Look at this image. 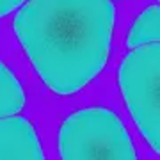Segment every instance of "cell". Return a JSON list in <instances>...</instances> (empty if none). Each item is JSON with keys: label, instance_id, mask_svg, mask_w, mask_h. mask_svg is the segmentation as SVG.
I'll return each mask as SVG.
<instances>
[{"label": "cell", "instance_id": "3957f363", "mask_svg": "<svg viewBox=\"0 0 160 160\" xmlns=\"http://www.w3.org/2000/svg\"><path fill=\"white\" fill-rule=\"evenodd\" d=\"M119 86L126 107L141 133L160 153V45L158 41L135 46L119 66Z\"/></svg>", "mask_w": 160, "mask_h": 160}, {"label": "cell", "instance_id": "6da1fadb", "mask_svg": "<svg viewBox=\"0 0 160 160\" xmlns=\"http://www.w3.org/2000/svg\"><path fill=\"white\" fill-rule=\"evenodd\" d=\"M114 20L110 0H30L14 34L45 86L73 94L105 68Z\"/></svg>", "mask_w": 160, "mask_h": 160}, {"label": "cell", "instance_id": "7a4b0ae2", "mask_svg": "<svg viewBox=\"0 0 160 160\" xmlns=\"http://www.w3.org/2000/svg\"><path fill=\"white\" fill-rule=\"evenodd\" d=\"M59 153L66 160L137 157L125 125L103 107L82 109L66 118L59 130Z\"/></svg>", "mask_w": 160, "mask_h": 160}, {"label": "cell", "instance_id": "277c9868", "mask_svg": "<svg viewBox=\"0 0 160 160\" xmlns=\"http://www.w3.org/2000/svg\"><path fill=\"white\" fill-rule=\"evenodd\" d=\"M45 157L34 126L29 119L12 114L0 118V158H32Z\"/></svg>", "mask_w": 160, "mask_h": 160}, {"label": "cell", "instance_id": "8992f818", "mask_svg": "<svg viewBox=\"0 0 160 160\" xmlns=\"http://www.w3.org/2000/svg\"><path fill=\"white\" fill-rule=\"evenodd\" d=\"M25 105L22 84L12 71L0 61V118L18 114Z\"/></svg>", "mask_w": 160, "mask_h": 160}, {"label": "cell", "instance_id": "52a82bcc", "mask_svg": "<svg viewBox=\"0 0 160 160\" xmlns=\"http://www.w3.org/2000/svg\"><path fill=\"white\" fill-rule=\"evenodd\" d=\"M25 0H0V18L14 11L18 6H22Z\"/></svg>", "mask_w": 160, "mask_h": 160}, {"label": "cell", "instance_id": "5b68a950", "mask_svg": "<svg viewBox=\"0 0 160 160\" xmlns=\"http://www.w3.org/2000/svg\"><path fill=\"white\" fill-rule=\"evenodd\" d=\"M160 9L158 6H151L144 9L133 22L130 32L126 36V46L128 48H135V46L146 45V43H153L158 41L160 38Z\"/></svg>", "mask_w": 160, "mask_h": 160}]
</instances>
